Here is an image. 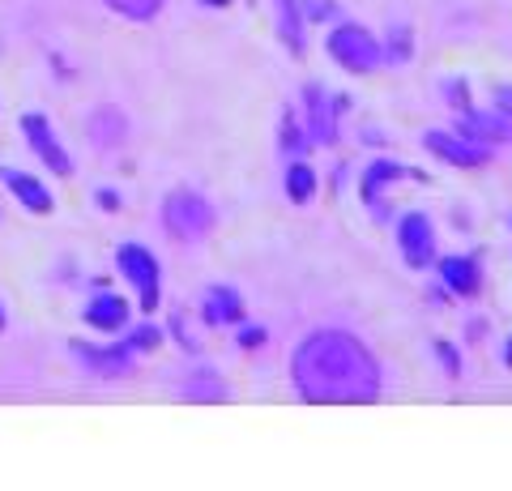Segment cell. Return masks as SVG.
Wrapping results in <instances>:
<instances>
[{
	"label": "cell",
	"instance_id": "1",
	"mask_svg": "<svg viewBox=\"0 0 512 491\" xmlns=\"http://www.w3.org/2000/svg\"><path fill=\"white\" fill-rule=\"evenodd\" d=\"M291 385L303 402H376L384 389L380 363L346 329H316L291 355Z\"/></svg>",
	"mask_w": 512,
	"mask_h": 491
},
{
	"label": "cell",
	"instance_id": "2",
	"mask_svg": "<svg viewBox=\"0 0 512 491\" xmlns=\"http://www.w3.org/2000/svg\"><path fill=\"white\" fill-rule=\"evenodd\" d=\"M163 227L171 231V240L197 244L214 231V205L201 193H188V188H175V193L163 201Z\"/></svg>",
	"mask_w": 512,
	"mask_h": 491
},
{
	"label": "cell",
	"instance_id": "3",
	"mask_svg": "<svg viewBox=\"0 0 512 491\" xmlns=\"http://www.w3.org/2000/svg\"><path fill=\"white\" fill-rule=\"evenodd\" d=\"M329 56L338 60L346 73H376L384 65V52L372 39V30H363L355 22H342L329 30Z\"/></svg>",
	"mask_w": 512,
	"mask_h": 491
},
{
	"label": "cell",
	"instance_id": "4",
	"mask_svg": "<svg viewBox=\"0 0 512 491\" xmlns=\"http://www.w3.org/2000/svg\"><path fill=\"white\" fill-rule=\"evenodd\" d=\"M116 265H120V274L137 287L141 308L154 312L158 299H163V282H158V261H154V252L141 248V244H120V248H116Z\"/></svg>",
	"mask_w": 512,
	"mask_h": 491
},
{
	"label": "cell",
	"instance_id": "5",
	"mask_svg": "<svg viewBox=\"0 0 512 491\" xmlns=\"http://www.w3.org/2000/svg\"><path fill=\"white\" fill-rule=\"evenodd\" d=\"M397 248H402L410 269L436 265V227H431V218L423 210L402 214V223H397Z\"/></svg>",
	"mask_w": 512,
	"mask_h": 491
},
{
	"label": "cell",
	"instance_id": "6",
	"mask_svg": "<svg viewBox=\"0 0 512 491\" xmlns=\"http://www.w3.org/2000/svg\"><path fill=\"white\" fill-rule=\"evenodd\" d=\"M303 107H308V137L316 146H338V103H333V94L308 82L303 86Z\"/></svg>",
	"mask_w": 512,
	"mask_h": 491
},
{
	"label": "cell",
	"instance_id": "7",
	"mask_svg": "<svg viewBox=\"0 0 512 491\" xmlns=\"http://www.w3.org/2000/svg\"><path fill=\"white\" fill-rule=\"evenodd\" d=\"M457 137H466V141H478V146H504V141H512V116H504L500 107H491V112H461L457 120Z\"/></svg>",
	"mask_w": 512,
	"mask_h": 491
},
{
	"label": "cell",
	"instance_id": "8",
	"mask_svg": "<svg viewBox=\"0 0 512 491\" xmlns=\"http://www.w3.org/2000/svg\"><path fill=\"white\" fill-rule=\"evenodd\" d=\"M423 146L440 158V163L448 167H483L491 150L487 146H478V141H466V137H457V133H423Z\"/></svg>",
	"mask_w": 512,
	"mask_h": 491
},
{
	"label": "cell",
	"instance_id": "9",
	"mask_svg": "<svg viewBox=\"0 0 512 491\" xmlns=\"http://www.w3.org/2000/svg\"><path fill=\"white\" fill-rule=\"evenodd\" d=\"M22 133H26V141L35 146V154L56 171V176H73L69 154H64V146H60L56 133H52V124H47L39 112H26V116H22Z\"/></svg>",
	"mask_w": 512,
	"mask_h": 491
},
{
	"label": "cell",
	"instance_id": "10",
	"mask_svg": "<svg viewBox=\"0 0 512 491\" xmlns=\"http://www.w3.org/2000/svg\"><path fill=\"white\" fill-rule=\"evenodd\" d=\"M73 351L86 359L90 372L99 376H124L128 368H133V346L120 342V346H86V342H73Z\"/></svg>",
	"mask_w": 512,
	"mask_h": 491
},
{
	"label": "cell",
	"instance_id": "11",
	"mask_svg": "<svg viewBox=\"0 0 512 491\" xmlns=\"http://www.w3.org/2000/svg\"><path fill=\"white\" fill-rule=\"evenodd\" d=\"M393 180H423L419 171H410L406 163H393V158H376V163H367L363 171V180H359V193L367 205H376L380 201V188L384 184H393Z\"/></svg>",
	"mask_w": 512,
	"mask_h": 491
},
{
	"label": "cell",
	"instance_id": "12",
	"mask_svg": "<svg viewBox=\"0 0 512 491\" xmlns=\"http://www.w3.org/2000/svg\"><path fill=\"white\" fill-rule=\"evenodd\" d=\"M436 269H440L444 287L457 291L461 299L478 295V287H483V269H478L474 257H444V261H436Z\"/></svg>",
	"mask_w": 512,
	"mask_h": 491
},
{
	"label": "cell",
	"instance_id": "13",
	"mask_svg": "<svg viewBox=\"0 0 512 491\" xmlns=\"http://www.w3.org/2000/svg\"><path fill=\"white\" fill-rule=\"evenodd\" d=\"M82 316H86V325H90V329H99V334H116V329L128 325V304H124L120 295L103 291V295H94V299H90Z\"/></svg>",
	"mask_w": 512,
	"mask_h": 491
},
{
	"label": "cell",
	"instance_id": "14",
	"mask_svg": "<svg viewBox=\"0 0 512 491\" xmlns=\"http://www.w3.org/2000/svg\"><path fill=\"white\" fill-rule=\"evenodd\" d=\"M0 180H5L13 188V197H18L30 214H52V193L35 180V176H26V171H9V167H0Z\"/></svg>",
	"mask_w": 512,
	"mask_h": 491
},
{
	"label": "cell",
	"instance_id": "15",
	"mask_svg": "<svg viewBox=\"0 0 512 491\" xmlns=\"http://www.w3.org/2000/svg\"><path fill=\"white\" fill-rule=\"evenodd\" d=\"M205 321L210 325H239L244 321V299L235 287H210L205 291Z\"/></svg>",
	"mask_w": 512,
	"mask_h": 491
},
{
	"label": "cell",
	"instance_id": "16",
	"mask_svg": "<svg viewBox=\"0 0 512 491\" xmlns=\"http://www.w3.org/2000/svg\"><path fill=\"white\" fill-rule=\"evenodd\" d=\"M94 129H90V137H94V146H103V150H116L120 141L128 137V120L116 112V107H99L94 112Z\"/></svg>",
	"mask_w": 512,
	"mask_h": 491
},
{
	"label": "cell",
	"instance_id": "17",
	"mask_svg": "<svg viewBox=\"0 0 512 491\" xmlns=\"http://www.w3.org/2000/svg\"><path fill=\"white\" fill-rule=\"evenodd\" d=\"M274 9H278V35H282V43L291 47L295 56H303V9H299V0H274Z\"/></svg>",
	"mask_w": 512,
	"mask_h": 491
},
{
	"label": "cell",
	"instance_id": "18",
	"mask_svg": "<svg viewBox=\"0 0 512 491\" xmlns=\"http://www.w3.org/2000/svg\"><path fill=\"white\" fill-rule=\"evenodd\" d=\"M286 197L295 205H308L316 197V171L303 163V158H291V163H286Z\"/></svg>",
	"mask_w": 512,
	"mask_h": 491
},
{
	"label": "cell",
	"instance_id": "19",
	"mask_svg": "<svg viewBox=\"0 0 512 491\" xmlns=\"http://www.w3.org/2000/svg\"><path fill=\"white\" fill-rule=\"evenodd\" d=\"M180 393L188 402H222V398H227V385H222V376H214L210 368H201L197 376L184 380Z\"/></svg>",
	"mask_w": 512,
	"mask_h": 491
},
{
	"label": "cell",
	"instance_id": "20",
	"mask_svg": "<svg viewBox=\"0 0 512 491\" xmlns=\"http://www.w3.org/2000/svg\"><path fill=\"white\" fill-rule=\"evenodd\" d=\"M103 5L128 22H154L158 9H163V0H103Z\"/></svg>",
	"mask_w": 512,
	"mask_h": 491
},
{
	"label": "cell",
	"instance_id": "21",
	"mask_svg": "<svg viewBox=\"0 0 512 491\" xmlns=\"http://www.w3.org/2000/svg\"><path fill=\"white\" fill-rule=\"evenodd\" d=\"M282 154L286 158H303V129L295 112H282Z\"/></svg>",
	"mask_w": 512,
	"mask_h": 491
},
{
	"label": "cell",
	"instance_id": "22",
	"mask_svg": "<svg viewBox=\"0 0 512 491\" xmlns=\"http://www.w3.org/2000/svg\"><path fill=\"white\" fill-rule=\"evenodd\" d=\"M158 342H163V329H158V325H141V329H133V338H128L133 351H154Z\"/></svg>",
	"mask_w": 512,
	"mask_h": 491
},
{
	"label": "cell",
	"instance_id": "23",
	"mask_svg": "<svg viewBox=\"0 0 512 491\" xmlns=\"http://www.w3.org/2000/svg\"><path fill=\"white\" fill-rule=\"evenodd\" d=\"M444 99L448 103H453V107H461V112H470V86L466 82H457V77H448V82H444Z\"/></svg>",
	"mask_w": 512,
	"mask_h": 491
},
{
	"label": "cell",
	"instance_id": "24",
	"mask_svg": "<svg viewBox=\"0 0 512 491\" xmlns=\"http://www.w3.org/2000/svg\"><path fill=\"white\" fill-rule=\"evenodd\" d=\"M261 342H265L261 325H244V329H239V346H261Z\"/></svg>",
	"mask_w": 512,
	"mask_h": 491
},
{
	"label": "cell",
	"instance_id": "25",
	"mask_svg": "<svg viewBox=\"0 0 512 491\" xmlns=\"http://www.w3.org/2000/svg\"><path fill=\"white\" fill-rule=\"evenodd\" d=\"M491 94H495V107H500L504 116H512V86H495Z\"/></svg>",
	"mask_w": 512,
	"mask_h": 491
},
{
	"label": "cell",
	"instance_id": "26",
	"mask_svg": "<svg viewBox=\"0 0 512 491\" xmlns=\"http://www.w3.org/2000/svg\"><path fill=\"white\" fill-rule=\"evenodd\" d=\"M436 351H440V359H444V368H448V376H457L461 372V363H457V351H453V346H436Z\"/></svg>",
	"mask_w": 512,
	"mask_h": 491
},
{
	"label": "cell",
	"instance_id": "27",
	"mask_svg": "<svg viewBox=\"0 0 512 491\" xmlns=\"http://www.w3.org/2000/svg\"><path fill=\"white\" fill-rule=\"evenodd\" d=\"M99 205H103V210H120V197L111 193V188H99Z\"/></svg>",
	"mask_w": 512,
	"mask_h": 491
},
{
	"label": "cell",
	"instance_id": "28",
	"mask_svg": "<svg viewBox=\"0 0 512 491\" xmlns=\"http://www.w3.org/2000/svg\"><path fill=\"white\" fill-rule=\"evenodd\" d=\"M201 5H214V9H227L231 0H201Z\"/></svg>",
	"mask_w": 512,
	"mask_h": 491
},
{
	"label": "cell",
	"instance_id": "29",
	"mask_svg": "<svg viewBox=\"0 0 512 491\" xmlns=\"http://www.w3.org/2000/svg\"><path fill=\"white\" fill-rule=\"evenodd\" d=\"M504 363H508V368H512V338H508V351H504Z\"/></svg>",
	"mask_w": 512,
	"mask_h": 491
},
{
	"label": "cell",
	"instance_id": "30",
	"mask_svg": "<svg viewBox=\"0 0 512 491\" xmlns=\"http://www.w3.org/2000/svg\"><path fill=\"white\" fill-rule=\"evenodd\" d=\"M0 334H5V308H0Z\"/></svg>",
	"mask_w": 512,
	"mask_h": 491
}]
</instances>
